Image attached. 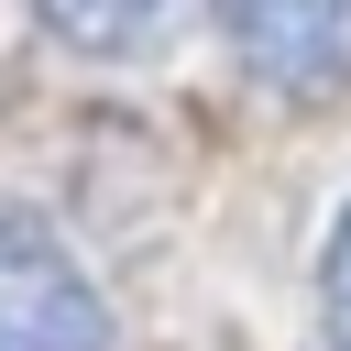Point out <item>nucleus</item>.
<instances>
[{"label": "nucleus", "instance_id": "f257e3e1", "mask_svg": "<svg viewBox=\"0 0 351 351\" xmlns=\"http://www.w3.org/2000/svg\"><path fill=\"white\" fill-rule=\"evenodd\" d=\"M0 351H110V296L44 208H0Z\"/></svg>", "mask_w": 351, "mask_h": 351}, {"label": "nucleus", "instance_id": "f03ea898", "mask_svg": "<svg viewBox=\"0 0 351 351\" xmlns=\"http://www.w3.org/2000/svg\"><path fill=\"white\" fill-rule=\"evenodd\" d=\"M208 11L263 88H285V99L351 88V0H208Z\"/></svg>", "mask_w": 351, "mask_h": 351}, {"label": "nucleus", "instance_id": "7ed1b4c3", "mask_svg": "<svg viewBox=\"0 0 351 351\" xmlns=\"http://www.w3.org/2000/svg\"><path fill=\"white\" fill-rule=\"evenodd\" d=\"M22 11H33L55 44H77V55H154L186 0H22Z\"/></svg>", "mask_w": 351, "mask_h": 351}, {"label": "nucleus", "instance_id": "20e7f679", "mask_svg": "<svg viewBox=\"0 0 351 351\" xmlns=\"http://www.w3.org/2000/svg\"><path fill=\"white\" fill-rule=\"evenodd\" d=\"M318 351H351V208L318 252Z\"/></svg>", "mask_w": 351, "mask_h": 351}]
</instances>
